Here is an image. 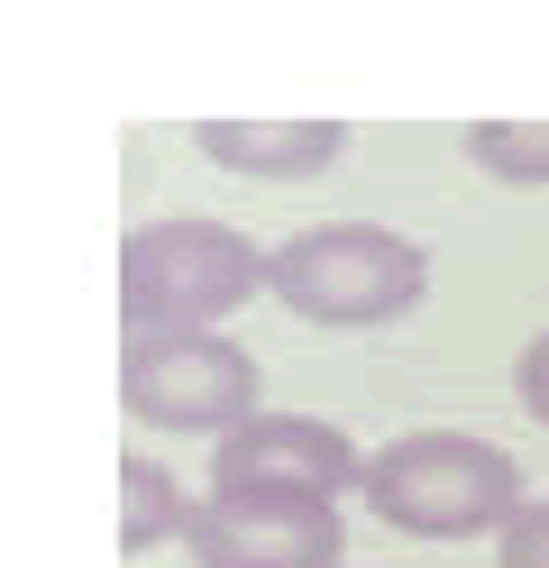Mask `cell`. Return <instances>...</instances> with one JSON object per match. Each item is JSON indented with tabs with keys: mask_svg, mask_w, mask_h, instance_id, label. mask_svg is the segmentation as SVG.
<instances>
[{
	"mask_svg": "<svg viewBox=\"0 0 549 568\" xmlns=\"http://www.w3.org/2000/svg\"><path fill=\"white\" fill-rule=\"evenodd\" d=\"M256 294H275V247H256L230 221H138L120 239V331L129 339L220 331Z\"/></svg>",
	"mask_w": 549,
	"mask_h": 568,
	"instance_id": "cell-1",
	"label": "cell"
},
{
	"mask_svg": "<svg viewBox=\"0 0 549 568\" xmlns=\"http://www.w3.org/2000/svg\"><path fill=\"white\" fill-rule=\"evenodd\" d=\"M366 514L403 541H504L522 514V468L476 432H403L366 458Z\"/></svg>",
	"mask_w": 549,
	"mask_h": 568,
	"instance_id": "cell-2",
	"label": "cell"
},
{
	"mask_svg": "<svg viewBox=\"0 0 549 568\" xmlns=\"http://www.w3.org/2000/svg\"><path fill=\"white\" fill-rule=\"evenodd\" d=\"M430 294V257L376 221H321L275 247V303L321 331H385Z\"/></svg>",
	"mask_w": 549,
	"mask_h": 568,
	"instance_id": "cell-3",
	"label": "cell"
},
{
	"mask_svg": "<svg viewBox=\"0 0 549 568\" xmlns=\"http://www.w3.org/2000/svg\"><path fill=\"white\" fill-rule=\"evenodd\" d=\"M120 404L146 432H211L230 440L256 422V358L220 331L193 339H120Z\"/></svg>",
	"mask_w": 549,
	"mask_h": 568,
	"instance_id": "cell-4",
	"label": "cell"
},
{
	"mask_svg": "<svg viewBox=\"0 0 549 568\" xmlns=\"http://www.w3.org/2000/svg\"><path fill=\"white\" fill-rule=\"evenodd\" d=\"M348 486H366V458L321 413H256L230 440H211V495H312V505H339Z\"/></svg>",
	"mask_w": 549,
	"mask_h": 568,
	"instance_id": "cell-5",
	"label": "cell"
},
{
	"mask_svg": "<svg viewBox=\"0 0 549 568\" xmlns=\"http://www.w3.org/2000/svg\"><path fill=\"white\" fill-rule=\"evenodd\" d=\"M183 550L202 568H348V523L312 495H202Z\"/></svg>",
	"mask_w": 549,
	"mask_h": 568,
	"instance_id": "cell-6",
	"label": "cell"
},
{
	"mask_svg": "<svg viewBox=\"0 0 549 568\" xmlns=\"http://www.w3.org/2000/svg\"><path fill=\"white\" fill-rule=\"evenodd\" d=\"M193 148L256 184H303L348 156V120H193Z\"/></svg>",
	"mask_w": 549,
	"mask_h": 568,
	"instance_id": "cell-7",
	"label": "cell"
},
{
	"mask_svg": "<svg viewBox=\"0 0 549 568\" xmlns=\"http://www.w3.org/2000/svg\"><path fill=\"white\" fill-rule=\"evenodd\" d=\"M183 523H193V495H183L146 449H129L120 458V550L146 559L156 541H183Z\"/></svg>",
	"mask_w": 549,
	"mask_h": 568,
	"instance_id": "cell-8",
	"label": "cell"
},
{
	"mask_svg": "<svg viewBox=\"0 0 549 568\" xmlns=\"http://www.w3.org/2000/svg\"><path fill=\"white\" fill-rule=\"evenodd\" d=\"M467 156L495 184H549V120H476Z\"/></svg>",
	"mask_w": 549,
	"mask_h": 568,
	"instance_id": "cell-9",
	"label": "cell"
},
{
	"mask_svg": "<svg viewBox=\"0 0 549 568\" xmlns=\"http://www.w3.org/2000/svg\"><path fill=\"white\" fill-rule=\"evenodd\" d=\"M495 568H549V495H540V505H522V514L504 523Z\"/></svg>",
	"mask_w": 549,
	"mask_h": 568,
	"instance_id": "cell-10",
	"label": "cell"
},
{
	"mask_svg": "<svg viewBox=\"0 0 549 568\" xmlns=\"http://www.w3.org/2000/svg\"><path fill=\"white\" fill-rule=\"evenodd\" d=\"M512 395H522V413H531L540 432H549V331L522 348V358H512Z\"/></svg>",
	"mask_w": 549,
	"mask_h": 568,
	"instance_id": "cell-11",
	"label": "cell"
}]
</instances>
